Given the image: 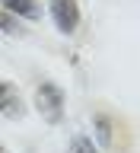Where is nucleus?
<instances>
[{"label":"nucleus","mask_w":140,"mask_h":153,"mask_svg":"<svg viewBox=\"0 0 140 153\" xmlns=\"http://www.w3.org/2000/svg\"><path fill=\"white\" fill-rule=\"evenodd\" d=\"M0 32H3V35H22L26 29H22V22H19L16 16H10V13L0 10Z\"/></svg>","instance_id":"obj_7"},{"label":"nucleus","mask_w":140,"mask_h":153,"mask_svg":"<svg viewBox=\"0 0 140 153\" xmlns=\"http://www.w3.org/2000/svg\"><path fill=\"white\" fill-rule=\"evenodd\" d=\"M115 121L108 118L105 112H96L93 115V134H96V147L102 150V147H112V140H115Z\"/></svg>","instance_id":"obj_5"},{"label":"nucleus","mask_w":140,"mask_h":153,"mask_svg":"<svg viewBox=\"0 0 140 153\" xmlns=\"http://www.w3.org/2000/svg\"><path fill=\"white\" fill-rule=\"evenodd\" d=\"M64 108H67V96H64V89H61L57 83H51V80H41V83L35 86V112L41 115V121H48V124H61Z\"/></svg>","instance_id":"obj_1"},{"label":"nucleus","mask_w":140,"mask_h":153,"mask_svg":"<svg viewBox=\"0 0 140 153\" xmlns=\"http://www.w3.org/2000/svg\"><path fill=\"white\" fill-rule=\"evenodd\" d=\"M48 16L61 35H73L80 29V3L76 0H48Z\"/></svg>","instance_id":"obj_2"},{"label":"nucleus","mask_w":140,"mask_h":153,"mask_svg":"<svg viewBox=\"0 0 140 153\" xmlns=\"http://www.w3.org/2000/svg\"><path fill=\"white\" fill-rule=\"evenodd\" d=\"M0 10L16 19H29V22L41 19V3L38 0H0Z\"/></svg>","instance_id":"obj_4"},{"label":"nucleus","mask_w":140,"mask_h":153,"mask_svg":"<svg viewBox=\"0 0 140 153\" xmlns=\"http://www.w3.org/2000/svg\"><path fill=\"white\" fill-rule=\"evenodd\" d=\"M0 153H10V150H7V147H3V143H0Z\"/></svg>","instance_id":"obj_8"},{"label":"nucleus","mask_w":140,"mask_h":153,"mask_svg":"<svg viewBox=\"0 0 140 153\" xmlns=\"http://www.w3.org/2000/svg\"><path fill=\"white\" fill-rule=\"evenodd\" d=\"M0 115L10 118V121H19V118L26 115L22 93H19L16 83H10V80H0Z\"/></svg>","instance_id":"obj_3"},{"label":"nucleus","mask_w":140,"mask_h":153,"mask_svg":"<svg viewBox=\"0 0 140 153\" xmlns=\"http://www.w3.org/2000/svg\"><path fill=\"white\" fill-rule=\"evenodd\" d=\"M67 153H102V150L96 147V140L89 134H73L70 143H67Z\"/></svg>","instance_id":"obj_6"}]
</instances>
